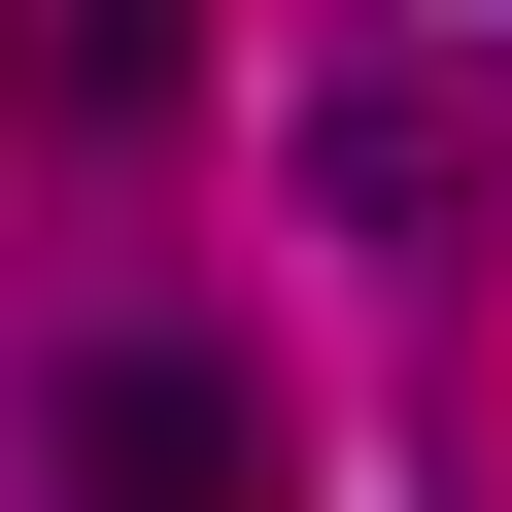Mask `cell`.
Here are the masks:
<instances>
[{
	"mask_svg": "<svg viewBox=\"0 0 512 512\" xmlns=\"http://www.w3.org/2000/svg\"><path fill=\"white\" fill-rule=\"evenodd\" d=\"M69 512H274V410L137 308V342H69Z\"/></svg>",
	"mask_w": 512,
	"mask_h": 512,
	"instance_id": "obj_1",
	"label": "cell"
},
{
	"mask_svg": "<svg viewBox=\"0 0 512 512\" xmlns=\"http://www.w3.org/2000/svg\"><path fill=\"white\" fill-rule=\"evenodd\" d=\"M308 205H342V239H444V205H478V103H444V35H342V69H308Z\"/></svg>",
	"mask_w": 512,
	"mask_h": 512,
	"instance_id": "obj_2",
	"label": "cell"
},
{
	"mask_svg": "<svg viewBox=\"0 0 512 512\" xmlns=\"http://www.w3.org/2000/svg\"><path fill=\"white\" fill-rule=\"evenodd\" d=\"M69 103L137 137V103H205V0H69Z\"/></svg>",
	"mask_w": 512,
	"mask_h": 512,
	"instance_id": "obj_3",
	"label": "cell"
}]
</instances>
